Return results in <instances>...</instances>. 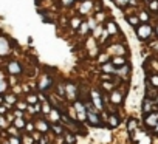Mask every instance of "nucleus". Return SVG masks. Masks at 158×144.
<instances>
[{"mask_svg":"<svg viewBox=\"0 0 158 144\" xmlns=\"http://www.w3.org/2000/svg\"><path fill=\"white\" fill-rule=\"evenodd\" d=\"M137 34H138V37L143 39V40L147 39V37H150V34H152V26L147 25V23L139 25L138 28H137Z\"/></svg>","mask_w":158,"mask_h":144,"instance_id":"obj_1","label":"nucleus"},{"mask_svg":"<svg viewBox=\"0 0 158 144\" xmlns=\"http://www.w3.org/2000/svg\"><path fill=\"white\" fill-rule=\"evenodd\" d=\"M85 119L88 121L90 125H101V118L98 116V113L88 112V113H85Z\"/></svg>","mask_w":158,"mask_h":144,"instance_id":"obj_2","label":"nucleus"},{"mask_svg":"<svg viewBox=\"0 0 158 144\" xmlns=\"http://www.w3.org/2000/svg\"><path fill=\"white\" fill-rule=\"evenodd\" d=\"M90 94H92V101H93L92 104H93L95 107H96L98 110H102L104 107H102V99H101V94H99V93L96 92V90H93V92L90 93Z\"/></svg>","mask_w":158,"mask_h":144,"instance_id":"obj_3","label":"nucleus"},{"mask_svg":"<svg viewBox=\"0 0 158 144\" xmlns=\"http://www.w3.org/2000/svg\"><path fill=\"white\" fill-rule=\"evenodd\" d=\"M144 123H146V125H149V127H153L157 123H158V113H155V112H149V113L146 115V118H144Z\"/></svg>","mask_w":158,"mask_h":144,"instance_id":"obj_4","label":"nucleus"},{"mask_svg":"<svg viewBox=\"0 0 158 144\" xmlns=\"http://www.w3.org/2000/svg\"><path fill=\"white\" fill-rule=\"evenodd\" d=\"M75 109H76V112H78V113H76L78 115V118L84 121L85 119V113H87V112H85V105L81 101H76L75 102Z\"/></svg>","mask_w":158,"mask_h":144,"instance_id":"obj_5","label":"nucleus"},{"mask_svg":"<svg viewBox=\"0 0 158 144\" xmlns=\"http://www.w3.org/2000/svg\"><path fill=\"white\" fill-rule=\"evenodd\" d=\"M110 101L113 102V104L119 105L121 102H123V93H121V92H118V90L112 92V94H110Z\"/></svg>","mask_w":158,"mask_h":144,"instance_id":"obj_6","label":"nucleus"},{"mask_svg":"<svg viewBox=\"0 0 158 144\" xmlns=\"http://www.w3.org/2000/svg\"><path fill=\"white\" fill-rule=\"evenodd\" d=\"M36 129H37L39 132H42V133L48 132V123L43 121V119H37L36 121Z\"/></svg>","mask_w":158,"mask_h":144,"instance_id":"obj_7","label":"nucleus"},{"mask_svg":"<svg viewBox=\"0 0 158 144\" xmlns=\"http://www.w3.org/2000/svg\"><path fill=\"white\" fill-rule=\"evenodd\" d=\"M150 110H153V102H152V99L146 98V99H144V104H143V112L144 113H149Z\"/></svg>","mask_w":158,"mask_h":144,"instance_id":"obj_8","label":"nucleus"},{"mask_svg":"<svg viewBox=\"0 0 158 144\" xmlns=\"http://www.w3.org/2000/svg\"><path fill=\"white\" fill-rule=\"evenodd\" d=\"M102 71H104V73L113 74V73H116V67L112 64V62H110V64H104V65H102Z\"/></svg>","mask_w":158,"mask_h":144,"instance_id":"obj_9","label":"nucleus"},{"mask_svg":"<svg viewBox=\"0 0 158 144\" xmlns=\"http://www.w3.org/2000/svg\"><path fill=\"white\" fill-rule=\"evenodd\" d=\"M107 33L109 34H116L118 33V26H116L115 22H107Z\"/></svg>","mask_w":158,"mask_h":144,"instance_id":"obj_10","label":"nucleus"},{"mask_svg":"<svg viewBox=\"0 0 158 144\" xmlns=\"http://www.w3.org/2000/svg\"><path fill=\"white\" fill-rule=\"evenodd\" d=\"M3 99H5V105L6 107H10L11 104H16V102H17V98L14 96V94H5Z\"/></svg>","mask_w":158,"mask_h":144,"instance_id":"obj_11","label":"nucleus"},{"mask_svg":"<svg viewBox=\"0 0 158 144\" xmlns=\"http://www.w3.org/2000/svg\"><path fill=\"white\" fill-rule=\"evenodd\" d=\"M137 124H138V123H137V119H133V118H132V119H129L127 130H129V133H130V135H133V133H135V130H137Z\"/></svg>","mask_w":158,"mask_h":144,"instance_id":"obj_12","label":"nucleus"},{"mask_svg":"<svg viewBox=\"0 0 158 144\" xmlns=\"http://www.w3.org/2000/svg\"><path fill=\"white\" fill-rule=\"evenodd\" d=\"M118 124H119L118 115H110L109 116V125L110 127H118Z\"/></svg>","mask_w":158,"mask_h":144,"instance_id":"obj_13","label":"nucleus"},{"mask_svg":"<svg viewBox=\"0 0 158 144\" xmlns=\"http://www.w3.org/2000/svg\"><path fill=\"white\" fill-rule=\"evenodd\" d=\"M51 129H53V132H55L56 135H62V133H64V125H62V124L53 123V125H51Z\"/></svg>","mask_w":158,"mask_h":144,"instance_id":"obj_14","label":"nucleus"},{"mask_svg":"<svg viewBox=\"0 0 158 144\" xmlns=\"http://www.w3.org/2000/svg\"><path fill=\"white\" fill-rule=\"evenodd\" d=\"M51 85V78H43L42 82L39 84V88L40 90H47V87H50Z\"/></svg>","mask_w":158,"mask_h":144,"instance_id":"obj_15","label":"nucleus"},{"mask_svg":"<svg viewBox=\"0 0 158 144\" xmlns=\"http://www.w3.org/2000/svg\"><path fill=\"white\" fill-rule=\"evenodd\" d=\"M50 121H53V123H57V121L61 119V116H59V113H57V110L56 109H51L50 110Z\"/></svg>","mask_w":158,"mask_h":144,"instance_id":"obj_16","label":"nucleus"},{"mask_svg":"<svg viewBox=\"0 0 158 144\" xmlns=\"http://www.w3.org/2000/svg\"><path fill=\"white\" fill-rule=\"evenodd\" d=\"M14 127L17 129H23L25 127V121L22 116H17V118H14Z\"/></svg>","mask_w":158,"mask_h":144,"instance_id":"obj_17","label":"nucleus"},{"mask_svg":"<svg viewBox=\"0 0 158 144\" xmlns=\"http://www.w3.org/2000/svg\"><path fill=\"white\" fill-rule=\"evenodd\" d=\"M127 22L132 26H138L139 25V19H138V16H129L127 17Z\"/></svg>","mask_w":158,"mask_h":144,"instance_id":"obj_18","label":"nucleus"},{"mask_svg":"<svg viewBox=\"0 0 158 144\" xmlns=\"http://www.w3.org/2000/svg\"><path fill=\"white\" fill-rule=\"evenodd\" d=\"M65 90H67V92H68V94H70L71 98H73V96H76V94H78V92H76V87H75V85H71V84H67Z\"/></svg>","mask_w":158,"mask_h":144,"instance_id":"obj_19","label":"nucleus"},{"mask_svg":"<svg viewBox=\"0 0 158 144\" xmlns=\"http://www.w3.org/2000/svg\"><path fill=\"white\" fill-rule=\"evenodd\" d=\"M112 64H113V65H124L126 64V59H124L123 56H116V57H113Z\"/></svg>","mask_w":158,"mask_h":144,"instance_id":"obj_20","label":"nucleus"},{"mask_svg":"<svg viewBox=\"0 0 158 144\" xmlns=\"http://www.w3.org/2000/svg\"><path fill=\"white\" fill-rule=\"evenodd\" d=\"M26 102H28V104H36V102H39V96L37 94H30V96L26 98Z\"/></svg>","mask_w":158,"mask_h":144,"instance_id":"obj_21","label":"nucleus"},{"mask_svg":"<svg viewBox=\"0 0 158 144\" xmlns=\"http://www.w3.org/2000/svg\"><path fill=\"white\" fill-rule=\"evenodd\" d=\"M90 6H92V2H84L82 5H81V12H88Z\"/></svg>","mask_w":158,"mask_h":144,"instance_id":"obj_22","label":"nucleus"},{"mask_svg":"<svg viewBox=\"0 0 158 144\" xmlns=\"http://www.w3.org/2000/svg\"><path fill=\"white\" fill-rule=\"evenodd\" d=\"M40 110H42L43 113H50V110H51V105H50L48 102H43V104H40Z\"/></svg>","mask_w":158,"mask_h":144,"instance_id":"obj_23","label":"nucleus"},{"mask_svg":"<svg viewBox=\"0 0 158 144\" xmlns=\"http://www.w3.org/2000/svg\"><path fill=\"white\" fill-rule=\"evenodd\" d=\"M70 23H71V26H73V30H76V28H79V25H81V20L78 19V17H73V19L70 20Z\"/></svg>","mask_w":158,"mask_h":144,"instance_id":"obj_24","label":"nucleus"},{"mask_svg":"<svg viewBox=\"0 0 158 144\" xmlns=\"http://www.w3.org/2000/svg\"><path fill=\"white\" fill-rule=\"evenodd\" d=\"M79 33L81 34H87L88 33V23H81L79 25Z\"/></svg>","mask_w":158,"mask_h":144,"instance_id":"obj_25","label":"nucleus"},{"mask_svg":"<svg viewBox=\"0 0 158 144\" xmlns=\"http://www.w3.org/2000/svg\"><path fill=\"white\" fill-rule=\"evenodd\" d=\"M149 10L150 11H158V2L157 0H152V2L149 3Z\"/></svg>","mask_w":158,"mask_h":144,"instance_id":"obj_26","label":"nucleus"},{"mask_svg":"<svg viewBox=\"0 0 158 144\" xmlns=\"http://www.w3.org/2000/svg\"><path fill=\"white\" fill-rule=\"evenodd\" d=\"M113 2H115V5L116 6H119V8H124L126 5H127V3H129V0H113Z\"/></svg>","mask_w":158,"mask_h":144,"instance_id":"obj_27","label":"nucleus"},{"mask_svg":"<svg viewBox=\"0 0 158 144\" xmlns=\"http://www.w3.org/2000/svg\"><path fill=\"white\" fill-rule=\"evenodd\" d=\"M22 143L23 144H33V138H31L30 135H23V136H22Z\"/></svg>","mask_w":158,"mask_h":144,"instance_id":"obj_28","label":"nucleus"},{"mask_svg":"<svg viewBox=\"0 0 158 144\" xmlns=\"http://www.w3.org/2000/svg\"><path fill=\"white\" fill-rule=\"evenodd\" d=\"M65 143H67V144H75V143H76V138L73 136V135L68 133V135L65 136Z\"/></svg>","mask_w":158,"mask_h":144,"instance_id":"obj_29","label":"nucleus"},{"mask_svg":"<svg viewBox=\"0 0 158 144\" xmlns=\"http://www.w3.org/2000/svg\"><path fill=\"white\" fill-rule=\"evenodd\" d=\"M138 19H139V22H147L149 20V14L147 12H141V14L138 16Z\"/></svg>","mask_w":158,"mask_h":144,"instance_id":"obj_30","label":"nucleus"},{"mask_svg":"<svg viewBox=\"0 0 158 144\" xmlns=\"http://www.w3.org/2000/svg\"><path fill=\"white\" fill-rule=\"evenodd\" d=\"M16 105H17L19 110H26L28 109V104H26V102H16Z\"/></svg>","mask_w":158,"mask_h":144,"instance_id":"obj_31","label":"nucleus"},{"mask_svg":"<svg viewBox=\"0 0 158 144\" xmlns=\"http://www.w3.org/2000/svg\"><path fill=\"white\" fill-rule=\"evenodd\" d=\"M101 33H102V26H96V28H93V36L95 37H98Z\"/></svg>","mask_w":158,"mask_h":144,"instance_id":"obj_32","label":"nucleus"},{"mask_svg":"<svg viewBox=\"0 0 158 144\" xmlns=\"http://www.w3.org/2000/svg\"><path fill=\"white\" fill-rule=\"evenodd\" d=\"M25 130H26V133H33V130H34V124L28 123V124L25 125Z\"/></svg>","mask_w":158,"mask_h":144,"instance_id":"obj_33","label":"nucleus"},{"mask_svg":"<svg viewBox=\"0 0 158 144\" xmlns=\"http://www.w3.org/2000/svg\"><path fill=\"white\" fill-rule=\"evenodd\" d=\"M150 84L153 85V87H158V76H150Z\"/></svg>","mask_w":158,"mask_h":144,"instance_id":"obj_34","label":"nucleus"},{"mask_svg":"<svg viewBox=\"0 0 158 144\" xmlns=\"http://www.w3.org/2000/svg\"><path fill=\"white\" fill-rule=\"evenodd\" d=\"M6 48H8V42L0 40V53H3V50H6Z\"/></svg>","mask_w":158,"mask_h":144,"instance_id":"obj_35","label":"nucleus"},{"mask_svg":"<svg viewBox=\"0 0 158 144\" xmlns=\"http://www.w3.org/2000/svg\"><path fill=\"white\" fill-rule=\"evenodd\" d=\"M8 132L12 133V136H19V133H17V127H10L8 129Z\"/></svg>","mask_w":158,"mask_h":144,"instance_id":"obj_36","label":"nucleus"},{"mask_svg":"<svg viewBox=\"0 0 158 144\" xmlns=\"http://www.w3.org/2000/svg\"><path fill=\"white\" fill-rule=\"evenodd\" d=\"M19 141H20V139L17 136H11L10 138V144H19Z\"/></svg>","mask_w":158,"mask_h":144,"instance_id":"obj_37","label":"nucleus"},{"mask_svg":"<svg viewBox=\"0 0 158 144\" xmlns=\"http://www.w3.org/2000/svg\"><path fill=\"white\" fill-rule=\"evenodd\" d=\"M102 87L106 88V90H112V88H113V85L109 84V82H104V84H102Z\"/></svg>","mask_w":158,"mask_h":144,"instance_id":"obj_38","label":"nucleus"},{"mask_svg":"<svg viewBox=\"0 0 158 144\" xmlns=\"http://www.w3.org/2000/svg\"><path fill=\"white\" fill-rule=\"evenodd\" d=\"M6 113V105H0V115H5Z\"/></svg>","mask_w":158,"mask_h":144,"instance_id":"obj_39","label":"nucleus"},{"mask_svg":"<svg viewBox=\"0 0 158 144\" xmlns=\"http://www.w3.org/2000/svg\"><path fill=\"white\" fill-rule=\"evenodd\" d=\"M71 2H75V0H62V3H64L65 6H68L70 3H71Z\"/></svg>","mask_w":158,"mask_h":144,"instance_id":"obj_40","label":"nucleus"},{"mask_svg":"<svg viewBox=\"0 0 158 144\" xmlns=\"http://www.w3.org/2000/svg\"><path fill=\"white\" fill-rule=\"evenodd\" d=\"M96 19H98V20H102V19H104V14H98Z\"/></svg>","mask_w":158,"mask_h":144,"instance_id":"obj_41","label":"nucleus"},{"mask_svg":"<svg viewBox=\"0 0 158 144\" xmlns=\"http://www.w3.org/2000/svg\"><path fill=\"white\" fill-rule=\"evenodd\" d=\"M14 116H16V118H17V116H22V112H20V110H17L16 113H14Z\"/></svg>","mask_w":158,"mask_h":144,"instance_id":"obj_42","label":"nucleus"},{"mask_svg":"<svg viewBox=\"0 0 158 144\" xmlns=\"http://www.w3.org/2000/svg\"><path fill=\"white\" fill-rule=\"evenodd\" d=\"M40 144H48V141L45 138H42V139H40Z\"/></svg>","mask_w":158,"mask_h":144,"instance_id":"obj_43","label":"nucleus"},{"mask_svg":"<svg viewBox=\"0 0 158 144\" xmlns=\"http://www.w3.org/2000/svg\"><path fill=\"white\" fill-rule=\"evenodd\" d=\"M153 130H155V133H158V123H157L155 125H153Z\"/></svg>","mask_w":158,"mask_h":144,"instance_id":"obj_44","label":"nucleus"},{"mask_svg":"<svg viewBox=\"0 0 158 144\" xmlns=\"http://www.w3.org/2000/svg\"><path fill=\"white\" fill-rule=\"evenodd\" d=\"M157 34H158V26H157Z\"/></svg>","mask_w":158,"mask_h":144,"instance_id":"obj_45","label":"nucleus"}]
</instances>
